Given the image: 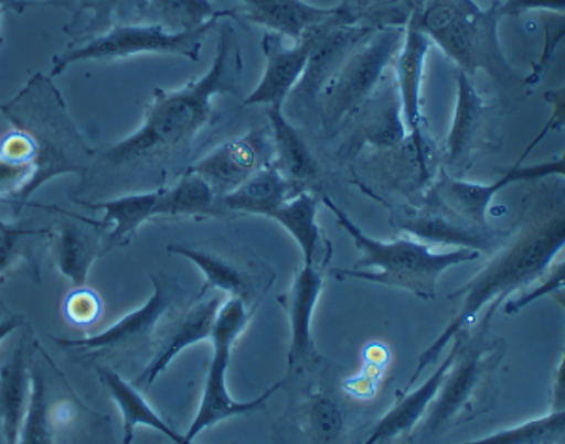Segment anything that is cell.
Returning <instances> with one entry per match:
<instances>
[{"mask_svg":"<svg viewBox=\"0 0 565 444\" xmlns=\"http://www.w3.org/2000/svg\"><path fill=\"white\" fill-rule=\"evenodd\" d=\"M243 57L239 40L232 26H221L218 47L211 68L203 77L177 90L154 88L139 130L104 152L114 167L130 165L158 152L186 143L213 117V100L218 95H237Z\"/></svg>","mask_w":565,"mask_h":444,"instance_id":"cell-1","label":"cell"},{"mask_svg":"<svg viewBox=\"0 0 565 444\" xmlns=\"http://www.w3.org/2000/svg\"><path fill=\"white\" fill-rule=\"evenodd\" d=\"M564 208H556L554 213L524 224L516 237L508 246H502L500 253H494V259L479 274L451 294L452 301H462V306L446 326V331L419 357L408 387L422 377L430 364L440 360L441 353L447 349V345H451L452 339L470 331L479 313L490 302L500 304V301H508L511 294L545 275L556 256L564 250Z\"/></svg>","mask_w":565,"mask_h":444,"instance_id":"cell-2","label":"cell"},{"mask_svg":"<svg viewBox=\"0 0 565 444\" xmlns=\"http://www.w3.org/2000/svg\"><path fill=\"white\" fill-rule=\"evenodd\" d=\"M321 201L333 213L339 226L350 235L355 248L361 251V259L353 264V269L333 270V275L340 280L352 278L385 288L403 289L419 299L430 301L436 296L441 274L446 270L455 264L478 261L481 257L479 251L466 248L436 251L433 246L423 245L409 237L396 238L391 242L376 240L364 235L363 229L327 195H323Z\"/></svg>","mask_w":565,"mask_h":444,"instance_id":"cell-3","label":"cell"},{"mask_svg":"<svg viewBox=\"0 0 565 444\" xmlns=\"http://www.w3.org/2000/svg\"><path fill=\"white\" fill-rule=\"evenodd\" d=\"M500 2L479 8L473 0H427L423 26L430 42L459 66V72L473 77L478 72L505 90H516L524 79L509 63L498 25L502 21Z\"/></svg>","mask_w":565,"mask_h":444,"instance_id":"cell-4","label":"cell"},{"mask_svg":"<svg viewBox=\"0 0 565 444\" xmlns=\"http://www.w3.org/2000/svg\"><path fill=\"white\" fill-rule=\"evenodd\" d=\"M0 113L13 128L26 133L36 147L34 175L26 188V199L45 182L70 173L82 175L85 171L82 156L90 152L70 119L51 77L36 74L20 95L0 106Z\"/></svg>","mask_w":565,"mask_h":444,"instance_id":"cell-5","label":"cell"},{"mask_svg":"<svg viewBox=\"0 0 565 444\" xmlns=\"http://www.w3.org/2000/svg\"><path fill=\"white\" fill-rule=\"evenodd\" d=\"M248 321H250V312L246 307V302L239 299H230L222 302V306L218 307L211 339H209L213 344V358L209 364L207 377L203 385L200 409L190 424L189 432L182 433V444L195 443V438L213 425L237 419L243 414L262 411L267 405V401L277 394L278 388L282 387V381H278L250 401L233 400L230 394L227 369L232 362L233 345L245 332Z\"/></svg>","mask_w":565,"mask_h":444,"instance_id":"cell-6","label":"cell"},{"mask_svg":"<svg viewBox=\"0 0 565 444\" xmlns=\"http://www.w3.org/2000/svg\"><path fill=\"white\" fill-rule=\"evenodd\" d=\"M403 36L404 25L377 31L345 61L339 74L323 88L320 95L323 104L321 128L327 138H333L371 100L384 82L385 69L395 63Z\"/></svg>","mask_w":565,"mask_h":444,"instance_id":"cell-7","label":"cell"},{"mask_svg":"<svg viewBox=\"0 0 565 444\" xmlns=\"http://www.w3.org/2000/svg\"><path fill=\"white\" fill-rule=\"evenodd\" d=\"M218 21L213 20L205 25L189 32H168L157 23L151 25H114L100 36L87 40L85 44L70 47L53 61L50 77H57L64 69L85 61H117V58L136 57L145 53L154 55H177L198 63L202 53L203 42L211 31L216 29Z\"/></svg>","mask_w":565,"mask_h":444,"instance_id":"cell-8","label":"cell"},{"mask_svg":"<svg viewBox=\"0 0 565 444\" xmlns=\"http://www.w3.org/2000/svg\"><path fill=\"white\" fill-rule=\"evenodd\" d=\"M553 132L551 126L546 124L541 130L540 136L527 147L526 152L522 154L521 160L500 178L490 184H478V182L459 181L452 178L446 170L440 171L433 186L428 188L425 195L427 207L436 208L440 213L460 219L468 226L479 227V229H490L489 214L492 199L500 194L503 188H508L516 182H535L541 178H551V176H564L565 163L562 158L553 162L534 163V165H524L527 154L532 152L535 144L541 143L543 139Z\"/></svg>","mask_w":565,"mask_h":444,"instance_id":"cell-9","label":"cell"},{"mask_svg":"<svg viewBox=\"0 0 565 444\" xmlns=\"http://www.w3.org/2000/svg\"><path fill=\"white\" fill-rule=\"evenodd\" d=\"M497 307L498 304L490 306L484 326H481L478 332H473L471 336L470 331L462 336L459 355L447 371L436 400L428 409V413L425 414V419L422 420L423 425L417 432V437H434L444 432L447 425H451L452 420L470 407L484 376L500 360L498 345L490 344L487 339V325Z\"/></svg>","mask_w":565,"mask_h":444,"instance_id":"cell-10","label":"cell"},{"mask_svg":"<svg viewBox=\"0 0 565 444\" xmlns=\"http://www.w3.org/2000/svg\"><path fill=\"white\" fill-rule=\"evenodd\" d=\"M427 0H409V13L404 25L403 45L395 58L396 88L403 104V117L408 139L415 147H428L427 138L423 133V76L425 63L430 51V39L423 26Z\"/></svg>","mask_w":565,"mask_h":444,"instance_id":"cell-11","label":"cell"},{"mask_svg":"<svg viewBox=\"0 0 565 444\" xmlns=\"http://www.w3.org/2000/svg\"><path fill=\"white\" fill-rule=\"evenodd\" d=\"M273 144L269 132L252 130L241 138L230 139L207 156L190 165L189 173L202 176L216 199L232 194L256 171L270 162Z\"/></svg>","mask_w":565,"mask_h":444,"instance_id":"cell-12","label":"cell"},{"mask_svg":"<svg viewBox=\"0 0 565 444\" xmlns=\"http://www.w3.org/2000/svg\"><path fill=\"white\" fill-rule=\"evenodd\" d=\"M312 50L310 31L296 45L286 47L277 32H265L262 51L265 55V72L258 87L245 98V106H265L269 109H284L297 83L301 82L308 57Z\"/></svg>","mask_w":565,"mask_h":444,"instance_id":"cell-13","label":"cell"},{"mask_svg":"<svg viewBox=\"0 0 565 444\" xmlns=\"http://www.w3.org/2000/svg\"><path fill=\"white\" fill-rule=\"evenodd\" d=\"M152 294L143 306L134 310L125 317H120L115 325L106 331L98 332L95 336L77 339L53 338L61 347L66 349L104 350V349H130L139 347L151 339L157 332L160 321L173 304L171 289L162 282L158 275H151Z\"/></svg>","mask_w":565,"mask_h":444,"instance_id":"cell-14","label":"cell"},{"mask_svg":"<svg viewBox=\"0 0 565 444\" xmlns=\"http://www.w3.org/2000/svg\"><path fill=\"white\" fill-rule=\"evenodd\" d=\"M393 226L417 238L423 245H444L476 250L494 256L502 248V238L490 229L468 226L460 219L451 218L436 208L401 210L393 218Z\"/></svg>","mask_w":565,"mask_h":444,"instance_id":"cell-15","label":"cell"},{"mask_svg":"<svg viewBox=\"0 0 565 444\" xmlns=\"http://www.w3.org/2000/svg\"><path fill=\"white\" fill-rule=\"evenodd\" d=\"M353 119L355 128L342 147L344 154H353L363 147H374L377 151H396L408 138V130L404 124L403 104L395 82L387 83L382 93L377 87L371 100L364 104L363 109Z\"/></svg>","mask_w":565,"mask_h":444,"instance_id":"cell-16","label":"cell"},{"mask_svg":"<svg viewBox=\"0 0 565 444\" xmlns=\"http://www.w3.org/2000/svg\"><path fill=\"white\" fill-rule=\"evenodd\" d=\"M466 332L452 339L451 349L447 350L446 357L441 358L440 366L433 376L419 385V388H415L414 392L401 396V400L396 401L395 405L377 420L363 444L390 443L393 438L414 432L417 424H422V420L425 419V414L428 413V409L440 392L441 382L446 379L447 371L459 355L460 344H462V336Z\"/></svg>","mask_w":565,"mask_h":444,"instance_id":"cell-17","label":"cell"},{"mask_svg":"<svg viewBox=\"0 0 565 444\" xmlns=\"http://www.w3.org/2000/svg\"><path fill=\"white\" fill-rule=\"evenodd\" d=\"M82 219L64 213L57 231L51 232V250L58 272L68 278L76 289L87 285L93 264L106 251L100 221L93 224L85 219L87 224H82Z\"/></svg>","mask_w":565,"mask_h":444,"instance_id":"cell-18","label":"cell"},{"mask_svg":"<svg viewBox=\"0 0 565 444\" xmlns=\"http://www.w3.org/2000/svg\"><path fill=\"white\" fill-rule=\"evenodd\" d=\"M490 107L473 87L471 77L457 74V104L446 141V163L451 170H466L483 141Z\"/></svg>","mask_w":565,"mask_h":444,"instance_id":"cell-19","label":"cell"},{"mask_svg":"<svg viewBox=\"0 0 565 444\" xmlns=\"http://www.w3.org/2000/svg\"><path fill=\"white\" fill-rule=\"evenodd\" d=\"M323 291V272L318 264H302L299 274L286 294V310L289 317L288 373L312 357V320L316 306Z\"/></svg>","mask_w":565,"mask_h":444,"instance_id":"cell-20","label":"cell"},{"mask_svg":"<svg viewBox=\"0 0 565 444\" xmlns=\"http://www.w3.org/2000/svg\"><path fill=\"white\" fill-rule=\"evenodd\" d=\"M222 302L224 301L218 296H213L209 301L198 302L195 306L190 307L189 312L177 321L173 328H170L168 338L163 339L162 347L145 366L143 373L136 379L134 387H141L143 390L151 388L152 382L170 368V364L181 355L182 350L211 339L214 320H216V313H218Z\"/></svg>","mask_w":565,"mask_h":444,"instance_id":"cell-21","label":"cell"},{"mask_svg":"<svg viewBox=\"0 0 565 444\" xmlns=\"http://www.w3.org/2000/svg\"><path fill=\"white\" fill-rule=\"evenodd\" d=\"M267 115L270 120L269 136L270 144H273L270 163L299 194L320 178L318 160L308 149L307 141L302 139L301 133L297 132L294 124L286 119L284 109H269Z\"/></svg>","mask_w":565,"mask_h":444,"instance_id":"cell-22","label":"cell"},{"mask_svg":"<svg viewBox=\"0 0 565 444\" xmlns=\"http://www.w3.org/2000/svg\"><path fill=\"white\" fill-rule=\"evenodd\" d=\"M31 379L26 342L21 339L7 360L0 364V427L4 444H18L20 441L31 400Z\"/></svg>","mask_w":565,"mask_h":444,"instance_id":"cell-23","label":"cell"},{"mask_svg":"<svg viewBox=\"0 0 565 444\" xmlns=\"http://www.w3.org/2000/svg\"><path fill=\"white\" fill-rule=\"evenodd\" d=\"M245 18L256 25L267 26L280 36L299 40L315 26L326 23L337 12L334 8H320L305 0H241Z\"/></svg>","mask_w":565,"mask_h":444,"instance_id":"cell-24","label":"cell"},{"mask_svg":"<svg viewBox=\"0 0 565 444\" xmlns=\"http://www.w3.org/2000/svg\"><path fill=\"white\" fill-rule=\"evenodd\" d=\"M96 371H98V379L106 388L107 394L111 396V400L115 401V405L122 416V444H134L139 425L162 433L173 444H182V433H177L170 422H166L154 411V407L147 403L143 394L139 392V388L125 381L115 369L107 368V366H98Z\"/></svg>","mask_w":565,"mask_h":444,"instance_id":"cell-25","label":"cell"},{"mask_svg":"<svg viewBox=\"0 0 565 444\" xmlns=\"http://www.w3.org/2000/svg\"><path fill=\"white\" fill-rule=\"evenodd\" d=\"M296 194L294 186L269 162L262 170L256 171L250 178H246L235 192L216 199V205L222 214H254V216L269 218V214L275 208L280 207L284 201Z\"/></svg>","mask_w":565,"mask_h":444,"instance_id":"cell-26","label":"cell"},{"mask_svg":"<svg viewBox=\"0 0 565 444\" xmlns=\"http://www.w3.org/2000/svg\"><path fill=\"white\" fill-rule=\"evenodd\" d=\"M158 201H160V189H154L145 194L122 195L117 199L104 201L87 207L104 213V218L100 219L102 226L107 227L109 224L114 226L106 237V248H115V246L130 245L139 227L147 224L149 219L158 218Z\"/></svg>","mask_w":565,"mask_h":444,"instance_id":"cell-27","label":"cell"},{"mask_svg":"<svg viewBox=\"0 0 565 444\" xmlns=\"http://www.w3.org/2000/svg\"><path fill=\"white\" fill-rule=\"evenodd\" d=\"M318 213H320V195L302 189L299 194L284 201L280 207L269 214V219H275L296 240L305 264L316 263V253H318L321 238Z\"/></svg>","mask_w":565,"mask_h":444,"instance_id":"cell-28","label":"cell"},{"mask_svg":"<svg viewBox=\"0 0 565 444\" xmlns=\"http://www.w3.org/2000/svg\"><path fill=\"white\" fill-rule=\"evenodd\" d=\"M177 218V216H194V218H213L222 216L216 205V195L203 181L202 176L189 173L179 178L175 186L160 189L158 201V218Z\"/></svg>","mask_w":565,"mask_h":444,"instance_id":"cell-29","label":"cell"},{"mask_svg":"<svg viewBox=\"0 0 565 444\" xmlns=\"http://www.w3.org/2000/svg\"><path fill=\"white\" fill-rule=\"evenodd\" d=\"M168 253L186 257L198 269L202 270L203 275H205V285H203L200 294L205 293L209 289H218V291L230 294L232 299H239L243 302L248 301L252 291L250 278L239 267H235L222 257L213 256L207 251L195 250L190 246H168Z\"/></svg>","mask_w":565,"mask_h":444,"instance_id":"cell-30","label":"cell"},{"mask_svg":"<svg viewBox=\"0 0 565 444\" xmlns=\"http://www.w3.org/2000/svg\"><path fill=\"white\" fill-rule=\"evenodd\" d=\"M157 25L168 32H189L209 21L233 18L235 10H216L211 0H147Z\"/></svg>","mask_w":565,"mask_h":444,"instance_id":"cell-31","label":"cell"},{"mask_svg":"<svg viewBox=\"0 0 565 444\" xmlns=\"http://www.w3.org/2000/svg\"><path fill=\"white\" fill-rule=\"evenodd\" d=\"M565 413H548L524 424L462 444H564Z\"/></svg>","mask_w":565,"mask_h":444,"instance_id":"cell-32","label":"cell"},{"mask_svg":"<svg viewBox=\"0 0 565 444\" xmlns=\"http://www.w3.org/2000/svg\"><path fill=\"white\" fill-rule=\"evenodd\" d=\"M18 444H55L53 407L50 405L47 385L42 371L32 368L31 400L26 409L25 424Z\"/></svg>","mask_w":565,"mask_h":444,"instance_id":"cell-33","label":"cell"},{"mask_svg":"<svg viewBox=\"0 0 565 444\" xmlns=\"http://www.w3.org/2000/svg\"><path fill=\"white\" fill-rule=\"evenodd\" d=\"M45 229H26L18 224H7L0 219V282L8 272L18 269L29 259V240L42 237Z\"/></svg>","mask_w":565,"mask_h":444,"instance_id":"cell-34","label":"cell"},{"mask_svg":"<svg viewBox=\"0 0 565 444\" xmlns=\"http://www.w3.org/2000/svg\"><path fill=\"white\" fill-rule=\"evenodd\" d=\"M308 422L321 441H334L342 433L344 419L339 405L331 398L316 394L308 401Z\"/></svg>","mask_w":565,"mask_h":444,"instance_id":"cell-35","label":"cell"},{"mask_svg":"<svg viewBox=\"0 0 565 444\" xmlns=\"http://www.w3.org/2000/svg\"><path fill=\"white\" fill-rule=\"evenodd\" d=\"M564 282L565 264H556L553 269L546 270V278L540 283V285H537V289L530 291V293L522 294L519 299H515V296H509L503 310H505L508 315H515V313L524 310L527 304L540 301V299H545L548 294L558 293L559 289H564Z\"/></svg>","mask_w":565,"mask_h":444,"instance_id":"cell-36","label":"cell"},{"mask_svg":"<svg viewBox=\"0 0 565 444\" xmlns=\"http://www.w3.org/2000/svg\"><path fill=\"white\" fill-rule=\"evenodd\" d=\"M64 310H66V315L74 325H90L100 317V296L93 293V291H88L87 288L76 289V293L70 294Z\"/></svg>","mask_w":565,"mask_h":444,"instance_id":"cell-37","label":"cell"},{"mask_svg":"<svg viewBox=\"0 0 565 444\" xmlns=\"http://www.w3.org/2000/svg\"><path fill=\"white\" fill-rule=\"evenodd\" d=\"M530 10H548L564 15L565 0H500L502 18H516Z\"/></svg>","mask_w":565,"mask_h":444,"instance_id":"cell-38","label":"cell"},{"mask_svg":"<svg viewBox=\"0 0 565 444\" xmlns=\"http://www.w3.org/2000/svg\"><path fill=\"white\" fill-rule=\"evenodd\" d=\"M76 2L79 15L83 12H93L95 15L93 25H104L107 21H111L115 12H119L125 0H76ZM143 4H147V0H143Z\"/></svg>","mask_w":565,"mask_h":444,"instance_id":"cell-39","label":"cell"},{"mask_svg":"<svg viewBox=\"0 0 565 444\" xmlns=\"http://www.w3.org/2000/svg\"><path fill=\"white\" fill-rule=\"evenodd\" d=\"M548 413H565V360L562 357L553 376V400Z\"/></svg>","mask_w":565,"mask_h":444,"instance_id":"cell-40","label":"cell"},{"mask_svg":"<svg viewBox=\"0 0 565 444\" xmlns=\"http://www.w3.org/2000/svg\"><path fill=\"white\" fill-rule=\"evenodd\" d=\"M21 323H23V317L18 315V313H8L7 317H2L0 320V344L7 342L13 332L20 328Z\"/></svg>","mask_w":565,"mask_h":444,"instance_id":"cell-41","label":"cell"},{"mask_svg":"<svg viewBox=\"0 0 565 444\" xmlns=\"http://www.w3.org/2000/svg\"><path fill=\"white\" fill-rule=\"evenodd\" d=\"M31 2H20V0H0V18L8 12V10H13L15 13H21L29 7Z\"/></svg>","mask_w":565,"mask_h":444,"instance_id":"cell-42","label":"cell"},{"mask_svg":"<svg viewBox=\"0 0 565 444\" xmlns=\"http://www.w3.org/2000/svg\"><path fill=\"white\" fill-rule=\"evenodd\" d=\"M192 444H195V443H192Z\"/></svg>","mask_w":565,"mask_h":444,"instance_id":"cell-43","label":"cell"}]
</instances>
